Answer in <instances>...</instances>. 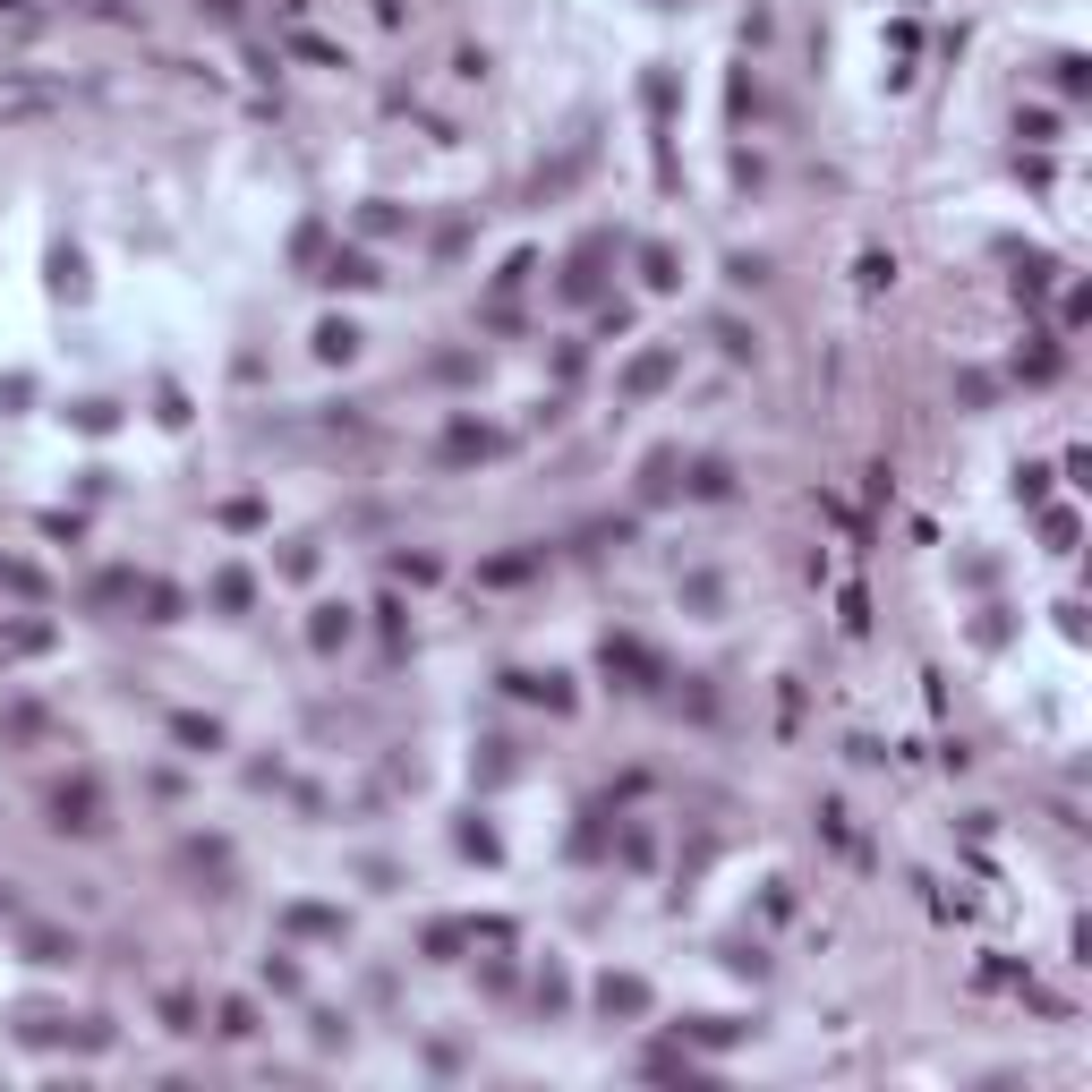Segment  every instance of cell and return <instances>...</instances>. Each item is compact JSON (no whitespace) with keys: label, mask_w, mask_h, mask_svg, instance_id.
Instances as JSON below:
<instances>
[{"label":"cell","mask_w":1092,"mask_h":1092,"mask_svg":"<svg viewBox=\"0 0 1092 1092\" xmlns=\"http://www.w3.org/2000/svg\"><path fill=\"white\" fill-rule=\"evenodd\" d=\"M52 828H78V837H94V828H103V794H94L86 776L52 794Z\"/></svg>","instance_id":"1"},{"label":"cell","mask_w":1092,"mask_h":1092,"mask_svg":"<svg viewBox=\"0 0 1092 1092\" xmlns=\"http://www.w3.org/2000/svg\"><path fill=\"white\" fill-rule=\"evenodd\" d=\"M598 1007H606V1015H640V1007H649V982H632V974H606V982H598Z\"/></svg>","instance_id":"2"},{"label":"cell","mask_w":1092,"mask_h":1092,"mask_svg":"<svg viewBox=\"0 0 1092 1092\" xmlns=\"http://www.w3.org/2000/svg\"><path fill=\"white\" fill-rule=\"evenodd\" d=\"M325 282H333V290H368V282H384V274H376V265L359 256V248H333V265H325Z\"/></svg>","instance_id":"3"},{"label":"cell","mask_w":1092,"mask_h":1092,"mask_svg":"<svg viewBox=\"0 0 1092 1092\" xmlns=\"http://www.w3.org/2000/svg\"><path fill=\"white\" fill-rule=\"evenodd\" d=\"M487 453H495L487 427H453V435H444V461H487Z\"/></svg>","instance_id":"4"},{"label":"cell","mask_w":1092,"mask_h":1092,"mask_svg":"<svg viewBox=\"0 0 1092 1092\" xmlns=\"http://www.w3.org/2000/svg\"><path fill=\"white\" fill-rule=\"evenodd\" d=\"M27 956H35V964H78V939H60V931H27Z\"/></svg>","instance_id":"5"},{"label":"cell","mask_w":1092,"mask_h":1092,"mask_svg":"<svg viewBox=\"0 0 1092 1092\" xmlns=\"http://www.w3.org/2000/svg\"><path fill=\"white\" fill-rule=\"evenodd\" d=\"M172 734L188 751H223V725H213V717H172Z\"/></svg>","instance_id":"6"},{"label":"cell","mask_w":1092,"mask_h":1092,"mask_svg":"<svg viewBox=\"0 0 1092 1092\" xmlns=\"http://www.w3.org/2000/svg\"><path fill=\"white\" fill-rule=\"evenodd\" d=\"M692 1041H709V1050H725V1041H743V1025L734 1015H700V1025H683Z\"/></svg>","instance_id":"7"},{"label":"cell","mask_w":1092,"mask_h":1092,"mask_svg":"<svg viewBox=\"0 0 1092 1092\" xmlns=\"http://www.w3.org/2000/svg\"><path fill=\"white\" fill-rule=\"evenodd\" d=\"M359 350V333L342 325V317H333V325H317V359H350Z\"/></svg>","instance_id":"8"},{"label":"cell","mask_w":1092,"mask_h":1092,"mask_svg":"<svg viewBox=\"0 0 1092 1092\" xmlns=\"http://www.w3.org/2000/svg\"><path fill=\"white\" fill-rule=\"evenodd\" d=\"M35 27H43L35 0H0V35H35Z\"/></svg>","instance_id":"9"},{"label":"cell","mask_w":1092,"mask_h":1092,"mask_svg":"<svg viewBox=\"0 0 1092 1092\" xmlns=\"http://www.w3.org/2000/svg\"><path fill=\"white\" fill-rule=\"evenodd\" d=\"M342 632H350V615H342V606H317V623H307V640H317V649H333Z\"/></svg>","instance_id":"10"},{"label":"cell","mask_w":1092,"mask_h":1092,"mask_svg":"<svg viewBox=\"0 0 1092 1092\" xmlns=\"http://www.w3.org/2000/svg\"><path fill=\"white\" fill-rule=\"evenodd\" d=\"M640 274H649V290H674V282H683V274H674V256H666V248H640Z\"/></svg>","instance_id":"11"},{"label":"cell","mask_w":1092,"mask_h":1092,"mask_svg":"<svg viewBox=\"0 0 1092 1092\" xmlns=\"http://www.w3.org/2000/svg\"><path fill=\"white\" fill-rule=\"evenodd\" d=\"M606 674H649V658H640L632 640H606Z\"/></svg>","instance_id":"12"},{"label":"cell","mask_w":1092,"mask_h":1092,"mask_svg":"<svg viewBox=\"0 0 1092 1092\" xmlns=\"http://www.w3.org/2000/svg\"><path fill=\"white\" fill-rule=\"evenodd\" d=\"M52 282H60V290H86V265H78V248H52Z\"/></svg>","instance_id":"13"},{"label":"cell","mask_w":1092,"mask_h":1092,"mask_svg":"<svg viewBox=\"0 0 1092 1092\" xmlns=\"http://www.w3.org/2000/svg\"><path fill=\"white\" fill-rule=\"evenodd\" d=\"M213 606H231V615H239V606H248V572H223V580H213Z\"/></svg>","instance_id":"14"},{"label":"cell","mask_w":1092,"mask_h":1092,"mask_svg":"<svg viewBox=\"0 0 1092 1092\" xmlns=\"http://www.w3.org/2000/svg\"><path fill=\"white\" fill-rule=\"evenodd\" d=\"M162 1025H172V1033H197V999H180V990H172V999H162Z\"/></svg>","instance_id":"15"},{"label":"cell","mask_w":1092,"mask_h":1092,"mask_svg":"<svg viewBox=\"0 0 1092 1092\" xmlns=\"http://www.w3.org/2000/svg\"><path fill=\"white\" fill-rule=\"evenodd\" d=\"M666 368H674V359H666V350H649L640 368H632V393H649V384H666Z\"/></svg>","instance_id":"16"},{"label":"cell","mask_w":1092,"mask_h":1092,"mask_svg":"<svg viewBox=\"0 0 1092 1092\" xmlns=\"http://www.w3.org/2000/svg\"><path fill=\"white\" fill-rule=\"evenodd\" d=\"M896 282V256H862V290H888Z\"/></svg>","instance_id":"17"},{"label":"cell","mask_w":1092,"mask_h":1092,"mask_svg":"<svg viewBox=\"0 0 1092 1092\" xmlns=\"http://www.w3.org/2000/svg\"><path fill=\"white\" fill-rule=\"evenodd\" d=\"M197 9H205V17H239V0H197Z\"/></svg>","instance_id":"18"}]
</instances>
